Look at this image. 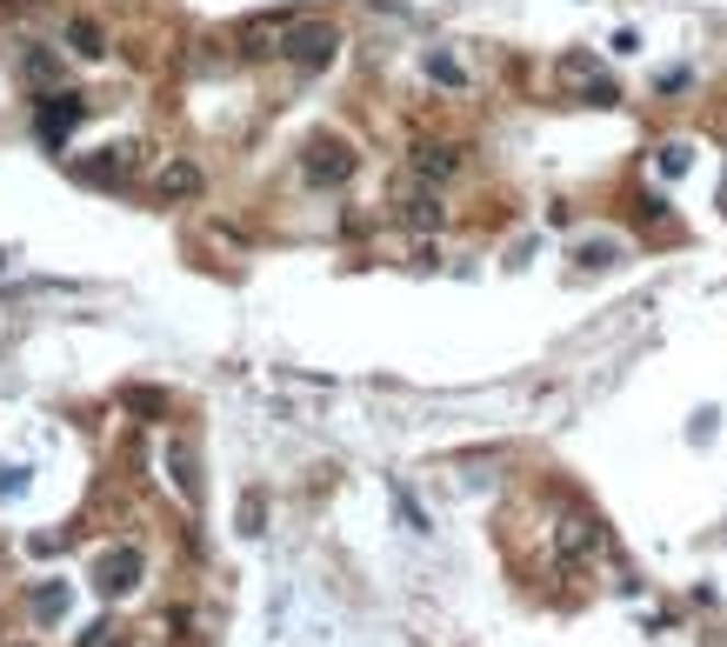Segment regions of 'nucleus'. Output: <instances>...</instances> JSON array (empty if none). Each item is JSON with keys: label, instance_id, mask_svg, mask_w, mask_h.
Masks as SVG:
<instances>
[{"label": "nucleus", "instance_id": "nucleus-5", "mask_svg": "<svg viewBox=\"0 0 727 647\" xmlns=\"http://www.w3.org/2000/svg\"><path fill=\"white\" fill-rule=\"evenodd\" d=\"M140 581H147V554H140L134 541H121V547L101 554V568H94V588H101V594H134Z\"/></svg>", "mask_w": 727, "mask_h": 647}, {"label": "nucleus", "instance_id": "nucleus-12", "mask_svg": "<svg viewBox=\"0 0 727 647\" xmlns=\"http://www.w3.org/2000/svg\"><path fill=\"white\" fill-rule=\"evenodd\" d=\"M67 47H73L80 60H101V54H107V27L80 14V21H67Z\"/></svg>", "mask_w": 727, "mask_h": 647}, {"label": "nucleus", "instance_id": "nucleus-8", "mask_svg": "<svg viewBox=\"0 0 727 647\" xmlns=\"http://www.w3.org/2000/svg\"><path fill=\"white\" fill-rule=\"evenodd\" d=\"M394 220L400 227H421V234H434V227H447V201H441V188H428V181H414L408 194L394 201Z\"/></svg>", "mask_w": 727, "mask_h": 647}, {"label": "nucleus", "instance_id": "nucleus-4", "mask_svg": "<svg viewBox=\"0 0 727 647\" xmlns=\"http://www.w3.org/2000/svg\"><path fill=\"white\" fill-rule=\"evenodd\" d=\"M73 174L88 181V188H127V181L140 174V147H134V140H121V147H94L88 160H73Z\"/></svg>", "mask_w": 727, "mask_h": 647}, {"label": "nucleus", "instance_id": "nucleus-13", "mask_svg": "<svg viewBox=\"0 0 727 647\" xmlns=\"http://www.w3.org/2000/svg\"><path fill=\"white\" fill-rule=\"evenodd\" d=\"M121 408H134V415H168V394H154V387H127V394H121Z\"/></svg>", "mask_w": 727, "mask_h": 647}, {"label": "nucleus", "instance_id": "nucleus-10", "mask_svg": "<svg viewBox=\"0 0 727 647\" xmlns=\"http://www.w3.org/2000/svg\"><path fill=\"white\" fill-rule=\"evenodd\" d=\"M154 194L160 201H194L201 194V168H194V160H168V168L154 174Z\"/></svg>", "mask_w": 727, "mask_h": 647}, {"label": "nucleus", "instance_id": "nucleus-2", "mask_svg": "<svg viewBox=\"0 0 727 647\" xmlns=\"http://www.w3.org/2000/svg\"><path fill=\"white\" fill-rule=\"evenodd\" d=\"M334 54H341V27L334 21H294L287 41H281V60L300 67V73H320Z\"/></svg>", "mask_w": 727, "mask_h": 647}, {"label": "nucleus", "instance_id": "nucleus-16", "mask_svg": "<svg viewBox=\"0 0 727 647\" xmlns=\"http://www.w3.org/2000/svg\"><path fill=\"white\" fill-rule=\"evenodd\" d=\"M428 73H434V80H447V88H461V67H454L447 54H428Z\"/></svg>", "mask_w": 727, "mask_h": 647}, {"label": "nucleus", "instance_id": "nucleus-9", "mask_svg": "<svg viewBox=\"0 0 727 647\" xmlns=\"http://www.w3.org/2000/svg\"><path fill=\"white\" fill-rule=\"evenodd\" d=\"M168 474H174V488H181V501L194 508L201 501V461H194V441H168Z\"/></svg>", "mask_w": 727, "mask_h": 647}, {"label": "nucleus", "instance_id": "nucleus-15", "mask_svg": "<svg viewBox=\"0 0 727 647\" xmlns=\"http://www.w3.org/2000/svg\"><path fill=\"white\" fill-rule=\"evenodd\" d=\"M621 248H614V240H588V248H581V268H607Z\"/></svg>", "mask_w": 727, "mask_h": 647}, {"label": "nucleus", "instance_id": "nucleus-1", "mask_svg": "<svg viewBox=\"0 0 727 647\" xmlns=\"http://www.w3.org/2000/svg\"><path fill=\"white\" fill-rule=\"evenodd\" d=\"M354 168H361V154H354L348 134H314V140L300 147V181H307V188H348Z\"/></svg>", "mask_w": 727, "mask_h": 647}, {"label": "nucleus", "instance_id": "nucleus-11", "mask_svg": "<svg viewBox=\"0 0 727 647\" xmlns=\"http://www.w3.org/2000/svg\"><path fill=\"white\" fill-rule=\"evenodd\" d=\"M21 80H27V88H41V94H47V88H60V54H54V47H41V41H34V47H21Z\"/></svg>", "mask_w": 727, "mask_h": 647}, {"label": "nucleus", "instance_id": "nucleus-3", "mask_svg": "<svg viewBox=\"0 0 727 647\" xmlns=\"http://www.w3.org/2000/svg\"><path fill=\"white\" fill-rule=\"evenodd\" d=\"M88 114H94V101H88V94H73V88H47V94H41V107H34V134H41L47 147H60V140H67L80 121H88Z\"/></svg>", "mask_w": 727, "mask_h": 647}, {"label": "nucleus", "instance_id": "nucleus-7", "mask_svg": "<svg viewBox=\"0 0 727 647\" xmlns=\"http://www.w3.org/2000/svg\"><path fill=\"white\" fill-rule=\"evenodd\" d=\"M461 168H467V147H461V140H414V181L441 188V181H454Z\"/></svg>", "mask_w": 727, "mask_h": 647}, {"label": "nucleus", "instance_id": "nucleus-18", "mask_svg": "<svg viewBox=\"0 0 727 647\" xmlns=\"http://www.w3.org/2000/svg\"><path fill=\"white\" fill-rule=\"evenodd\" d=\"M101 647H127V640H101Z\"/></svg>", "mask_w": 727, "mask_h": 647}, {"label": "nucleus", "instance_id": "nucleus-14", "mask_svg": "<svg viewBox=\"0 0 727 647\" xmlns=\"http://www.w3.org/2000/svg\"><path fill=\"white\" fill-rule=\"evenodd\" d=\"M34 614H41V621L67 614V588H54V581H47V588H34Z\"/></svg>", "mask_w": 727, "mask_h": 647}, {"label": "nucleus", "instance_id": "nucleus-6", "mask_svg": "<svg viewBox=\"0 0 727 647\" xmlns=\"http://www.w3.org/2000/svg\"><path fill=\"white\" fill-rule=\"evenodd\" d=\"M287 27H294V14H287V8H281V14H254V21H240L234 54H240V60H274V54H281V41H287Z\"/></svg>", "mask_w": 727, "mask_h": 647}, {"label": "nucleus", "instance_id": "nucleus-17", "mask_svg": "<svg viewBox=\"0 0 727 647\" xmlns=\"http://www.w3.org/2000/svg\"><path fill=\"white\" fill-rule=\"evenodd\" d=\"M661 168H668V174H681V168H688V147H681V140H674V147H661Z\"/></svg>", "mask_w": 727, "mask_h": 647}]
</instances>
